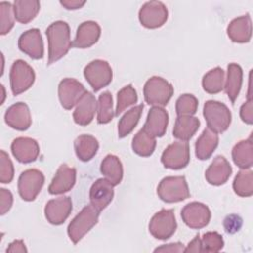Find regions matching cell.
<instances>
[{"label":"cell","instance_id":"603a6c76","mask_svg":"<svg viewBox=\"0 0 253 253\" xmlns=\"http://www.w3.org/2000/svg\"><path fill=\"white\" fill-rule=\"evenodd\" d=\"M98 103L95 96L87 91L83 97L76 104V108L73 112V120L79 126L89 125L95 116Z\"/></svg>","mask_w":253,"mask_h":253},{"label":"cell","instance_id":"ee69618b","mask_svg":"<svg viewBox=\"0 0 253 253\" xmlns=\"http://www.w3.org/2000/svg\"><path fill=\"white\" fill-rule=\"evenodd\" d=\"M242 220L238 215H229L224 219V227L227 233H234L239 230Z\"/></svg>","mask_w":253,"mask_h":253},{"label":"cell","instance_id":"8d00e7d4","mask_svg":"<svg viewBox=\"0 0 253 253\" xmlns=\"http://www.w3.org/2000/svg\"><path fill=\"white\" fill-rule=\"evenodd\" d=\"M137 102V93L132 85H126L123 87L117 95V107L115 115L119 116L123 111Z\"/></svg>","mask_w":253,"mask_h":253},{"label":"cell","instance_id":"277c9868","mask_svg":"<svg viewBox=\"0 0 253 253\" xmlns=\"http://www.w3.org/2000/svg\"><path fill=\"white\" fill-rule=\"evenodd\" d=\"M157 195L165 203H178L190 197L189 187L184 176L163 178L157 187Z\"/></svg>","mask_w":253,"mask_h":253},{"label":"cell","instance_id":"c3c4849f","mask_svg":"<svg viewBox=\"0 0 253 253\" xmlns=\"http://www.w3.org/2000/svg\"><path fill=\"white\" fill-rule=\"evenodd\" d=\"M7 252H27V248L23 240H14L9 244Z\"/></svg>","mask_w":253,"mask_h":253},{"label":"cell","instance_id":"7dc6e473","mask_svg":"<svg viewBox=\"0 0 253 253\" xmlns=\"http://www.w3.org/2000/svg\"><path fill=\"white\" fill-rule=\"evenodd\" d=\"M184 252H202V241L199 234L196 235V237L191 242H189Z\"/></svg>","mask_w":253,"mask_h":253},{"label":"cell","instance_id":"1f68e13d","mask_svg":"<svg viewBox=\"0 0 253 253\" xmlns=\"http://www.w3.org/2000/svg\"><path fill=\"white\" fill-rule=\"evenodd\" d=\"M132 150L139 156H150L156 147V139L148 133L144 128H141L132 138Z\"/></svg>","mask_w":253,"mask_h":253},{"label":"cell","instance_id":"9a60e30c","mask_svg":"<svg viewBox=\"0 0 253 253\" xmlns=\"http://www.w3.org/2000/svg\"><path fill=\"white\" fill-rule=\"evenodd\" d=\"M18 46L21 51L33 59L43 57V42L41 32L37 28L24 32L19 38Z\"/></svg>","mask_w":253,"mask_h":253},{"label":"cell","instance_id":"ab89813d","mask_svg":"<svg viewBox=\"0 0 253 253\" xmlns=\"http://www.w3.org/2000/svg\"><path fill=\"white\" fill-rule=\"evenodd\" d=\"M202 241V252H218L222 249L224 241L222 236L216 231H209L203 235Z\"/></svg>","mask_w":253,"mask_h":253},{"label":"cell","instance_id":"836d02e7","mask_svg":"<svg viewBox=\"0 0 253 253\" xmlns=\"http://www.w3.org/2000/svg\"><path fill=\"white\" fill-rule=\"evenodd\" d=\"M224 71L220 67H215L207 72L202 80L203 89L209 94L219 93L223 89Z\"/></svg>","mask_w":253,"mask_h":253},{"label":"cell","instance_id":"9c48e42d","mask_svg":"<svg viewBox=\"0 0 253 253\" xmlns=\"http://www.w3.org/2000/svg\"><path fill=\"white\" fill-rule=\"evenodd\" d=\"M44 184V176L38 169L23 171L18 179V192L20 197L27 202L34 201Z\"/></svg>","mask_w":253,"mask_h":253},{"label":"cell","instance_id":"ba28073f","mask_svg":"<svg viewBox=\"0 0 253 253\" xmlns=\"http://www.w3.org/2000/svg\"><path fill=\"white\" fill-rule=\"evenodd\" d=\"M84 77L92 89L97 92L111 83L113 71L106 60L95 59L85 66Z\"/></svg>","mask_w":253,"mask_h":253},{"label":"cell","instance_id":"bcb514c9","mask_svg":"<svg viewBox=\"0 0 253 253\" xmlns=\"http://www.w3.org/2000/svg\"><path fill=\"white\" fill-rule=\"evenodd\" d=\"M86 1L84 0H61L60 4L67 10H76L80 9L85 5Z\"/></svg>","mask_w":253,"mask_h":253},{"label":"cell","instance_id":"5b68a950","mask_svg":"<svg viewBox=\"0 0 253 253\" xmlns=\"http://www.w3.org/2000/svg\"><path fill=\"white\" fill-rule=\"evenodd\" d=\"M99 211L92 205L85 206L79 213L70 221L67 227V233L70 240L76 244L82 237L95 226L99 219Z\"/></svg>","mask_w":253,"mask_h":253},{"label":"cell","instance_id":"74e56055","mask_svg":"<svg viewBox=\"0 0 253 253\" xmlns=\"http://www.w3.org/2000/svg\"><path fill=\"white\" fill-rule=\"evenodd\" d=\"M198 99L192 94H183L176 101V113L178 116H193L198 109Z\"/></svg>","mask_w":253,"mask_h":253},{"label":"cell","instance_id":"7c38bea8","mask_svg":"<svg viewBox=\"0 0 253 253\" xmlns=\"http://www.w3.org/2000/svg\"><path fill=\"white\" fill-rule=\"evenodd\" d=\"M184 223L193 229L207 226L211 220V211L203 203L192 202L187 204L181 211Z\"/></svg>","mask_w":253,"mask_h":253},{"label":"cell","instance_id":"484cf974","mask_svg":"<svg viewBox=\"0 0 253 253\" xmlns=\"http://www.w3.org/2000/svg\"><path fill=\"white\" fill-rule=\"evenodd\" d=\"M232 160L241 169H250L253 165V141L252 136L237 142L232 148Z\"/></svg>","mask_w":253,"mask_h":253},{"label":"cell","instance_id":"44dd1931","mask_svg":"<svg viewBox=\"0 0 253 253\" xmlns=\"http://www.w3.org/2000/svg\"><path fill=\"white\" fill-rule=\"evenodd\" d=\"M232 173V168L226 158L222 155H217L205 173L206 180L213 186H220L227 182Z\"/></svg>","mask_w":253,"mask_h":253},{"label":"cell","instance_id":"3957f363","mask_svg":"<svg viewBox=\"0 0 253 253\" xmlns=\"http://www.w3.org/2000/svg\"><path fill=\"white\" fill-rule=\"evenodd\" d=\"M204 118L208 127L216 133L225 131L231 123V113L226 105L221 102L209 100L204 105Z\"/></svg>","mask_w":253,"mask_h":253},{"label":"cell","instance_id":"7402d4cb","mask_svg":"<svg viewBox=\"0 0 253 253\" xmlns=\"http://www.w3.org/2000/svg\"><path fill=\"white\" fill-rule=\"evenodd\" d=\"M169 122V116L162 107H152L146 118V122L142 128L154 137H161L165 134Z\"/></svg>","mask_w":253,"mask_h":253},{"label":"cell","instance_id":"cb8c5ba5","mask_svg":"<svg viewBox=\"0 0 253 253\" xmlns=\"http://www.w3.org/2000/svg\"><path fill=\"white\" fill-rule=\"evenodd\" d=\"M227 36L238 43L248 42L252 36V23L249 14L233 19L227 26Z\"/></svg>","mask_w":253,"mask_h":253},{"label":"cell","instance_id":"2e32d148","mask_svg":"<svg viewBox=\"0 0 253 253\" xmlns=\"http://www.w3.org/2000/svg\"><path fill=\"white\" fill-rule=\"evenodd\" d=\"M11 151L19 162L27 164L37 160L40 154V146L34 138L20 136L13 140Z\"/></svg>","mask_w":253,"mask_h":253},{"label":"cell","instance_id":"e0dca14e","mask_svg":"<svg viewBox=\"0 0 253 253\" xmlns=\"http://www.w3.org/2000/svg\"><path fill=\"white\" fill-rule=\"evenodd\" d=\"M90 203L99 211L106 209L114 198V185L105 178L97 179L90 189Z\"/></svg>","mask_w":253,"mask_h":253},{"label":"cell","instance_id":"f6af8a7d","mask_svg":"<svg viewBox=\"0 0 253 253\" xmlns=\"http://www.w3.org/2000/svg\"><path fill=\"white\" fill-rule=\"evenodd\" d=\"M185 246L181 242H173L168 244H163L156 249H154V252H184Z\"/></svg>","mask_w":253,"mask_h":253},{"label":"cell","instance_id":"4316f807","mask_svg":"<svg viewBox=\"0 0 253 253\" xmlns=\"http://www.w3.org/2000/svg\"><path fill=\"white\" fill-rule=\"evenodd\" d=\"M242 78L243 71L241 66L237 63H229L227 66V77L223 88L232 104H234L239 95L242 86Z\"/></svg>","mask_w":253,"mask_h":253},{"label":"cell","instance_id":"4dcf8cb0","mask_svg":"<svg viewBox=\"0 0 253 253\" xmlns=\"http://www.w3.org/2000/svg\"><path fill=\"white\" fill-rule=\"evenodd\" d=\"M13 8L16 20L22 24H28L38 15L41 4L38 0H16Z\"/></svg>","mask_w":253,"mask_h":253},{"label":"cell","instance_id":"d4e9b609","mask_svg":"<svg viewBox=\"0 0 253 253\" xmlns=\"http://www.w3.org/2000/svg\"><path fill=\"white\" fill-rule=\"evenodd\" d=\"M218 145V135L209 127L205 128L195 144V154L200 160L209 159Z\"/></svg>","mask_w":253,"mask_h":253},{"label":"cell","instance_id":"d590c367","mask_svg":"<svg viewBox=\"0 0 253 253\" xmlns=\"http://www.w3.org/2000/svg\"><path fill=\"white\" fill-rule=\"evenodd\" d=\"M97 108L98 124H108L113 120L115 115L113 111V97L109 91H106L99 96Z\"/></svg>","mask_w":253,"mask_h":253},{"label":"cell","instance_id":"4fadbf2b","mask_svg":"<svg viewBox=\"0 0 253 253\" xmlns=\"http://www.w3.org/2000/svg\"><path fill=\"white\" fill-rule=\"evenodd\" d=\"M86 92L83 84L74 78H64L58 85V98L66 110H71Z\"/></svg>","mask_w":253,"mask_h":253},{"label":"cell","instance_id":"f546056e","mask_svg":"<svg viewBox=\"0 0 253 253\" xmlns=\"http://www.w3.org/2000/svg\"><path fill=\"white\" fill-rule=\"evenodd\" d=\"M101 173L108 179L114 186L119 185L122 182L124 169L121 160L118 156L108 154L102 161L100 167Z\"/></svg>","mask_w":253,"mask_h":253},{"label":"cell","instance_id":"7a4b0ae2","mask_svg":"<svg viewBox=\"0 0 253 253\" xmlns=\"http://www.w3.org/2000/svg\"><path fill=\"white\" fill-rule=\"evenodd\" d=\"M174 89L166 79L159 76L150 77L144 84L143 96L148 105L164 107L172 98Z\"/></svg>","mask_w":253,"mask_h":253},{"label":"cell","instance_id":"f1b7e54d","mask_svg":"<svg viewBox=\"0 0 253 253\" xmlns=\"http://www.w3.org/2000/svg\"><path fill=\"white\" fill-rule=\"evenodd\" d=\"M74 149L78 159L87 162L96 155L99 149V142L93 135L82 134L74 140Z\"/></svg>","mask_w":253,"mask_h":253},{"label":"cell","instance_id":"d6986e66","mask_svg":"<svg viewBox=\"0 0 253 253\" xmlns=\"http://www.w3.org/2000/svg\"><path fill=\"white\" fill-rule=\"evenodd\" d=\"M76 182L75 168L68 167L62 164L57 169L50 185L48 186V193L51 195H60L70 191Z\"/></svg>","mask_w":253,"mask_h":253},{"label":"cell","instance_id":"ffe728a7","mask_svg":"<svg viewBox=\"0 0 253 253\" xmlns=\"http://www.w3.org/2000/svg\"><path fill=\"white\" fill-rule=\"evenodd\" d=\"M100 36L99 24L95 21H85L78 26L72 45L77 48H88L98 42Z\"/></svg>","mask_w":253,"mask_h":253},{"label":"cell","instance_id":"b9f144b4","mask_svg":"<svg viewBox=\"0 0 253 253\" xmlns=\"http://www.w3.org/2000/svg\"><path fill=\"white\" fill-rule=\"evenodd\" d=\"M13 205V195L12 193L4 188L0 189V212L1 214H5L8 212Z\"/></svg>","mask_w":253,"mask_h":253},{"label":"cell","instance_id":"7bdbcfd3","mask_svg":"<svg viewBox=\"0 0 253 253\" xmlns=\"http://www.w3.org/2000/svg\"><path fill=\"white\" fill-rule=\"evenodd\" d=\"M240 118L241 120L247 124H253V100L247 99V101L240 108Z\"/></svg>","mask_w":253,"mask_h":253},{"label":"cell","instance_id":"6da1fadb","mask_svg":"<svg viewBox=\"0 0 253 253\" xmlns=\"http://www.w3.org/2000/svg\"><path fill=\"white\" fill-rule=\"evenodd\" d=\"M48 42L47 65L62 58L72 46L70 41V29L66 22L55 21L45 31Z\"/></svg>","mask_w":253,"mask_h":253},{"label":"cell","instance_id":"52a82bcc","mask_svg":"<svg viewBox=\"0 0 253 253\" xmlns=\"http://www.w3.org/2000/svg\"><path fill=\"white\" fill-rule=\"evenodd\" d=\"M34 69L22 59H17L11 66L10 84L12 93L17 96L32 87L35 82Z\"/></svg>","mask_w":253,"mask_h":253},{"label":"cell","instance_id":"d6a6232c","mask_svg":"<svg viewBox=\"0 0 253 253\" xmlns=\"http://www.w3.org/2000/svg\"><path fill=\"white\" fill-rule=\"evenodd\" d=\"M143 108H144L143 104L137 105V106L131 108L130 110H128L121 118V120L118 124V133H119L120 138L126 136L133 130V128L136 126L137 123L139 122Z\"/></svg>","mask_w":253,"mask_h":253},{"label":"cell","instance_id":"60d3db41","mask_svg":"<svg viewBox=\"0 0 253 253\" xmlns=\"http://www.w3.org/2000/svg\"><path fill=\"white\" fill-rule=\"evenodd\" d=\"M14 178V166L9 155L4 151H0V182L9 184Z\"/></svg>","mask_w":253,"mask_h":253},{"label":"cell","instance_id":"30bf717a","mask_svg":"<svg viewBox=\"0 0 253 253\" xmlns=\"http://www.w3.org/2000/svg\"><path fill=\"white\" fill-rule=\"evenodd\" d=\"M190 161V147L187 141H174L169 144L161 155V162L165 168L179 170Z\"/></svg>","mask_w":253,"mask_h":253},{"label":"cell","instance_id":"ac0fdd59","mask_svg":"<svg viewBox=\"0 0 253 253\" xmlns=\"http://www.w3.org/2000/svg\"><path fill=\"white\" fill-rule=\"evenodd\" d=\"M5 123L14 129L27 130L32 125L31 112L27 104L18 102L9 107L4 116Z\"/></svg>","mask_w":253,"mask_h":253},{"label":"cell","instance_id":"f35d334b","mask_svg":"<svg viewBox=\"0 0 253 253\" xmlns=\"http://www.w3.org/2000/svg\"><path fill=\"white\" fill-rule=\"evenodd\" d=\"M14 8L10 2L2 1L0 3V34L2 36L8 34L14 27Z\"/></svg>","mask_w":253,"mask_h":253},{"label":"cell","instance_id":"5bb4252c","mask_svg":"<svg viewBox=\"0 0 253 253\" xmlns=\"http://www.w3.org/2000/svg\"><path fill=\"white\" fill-rule=\"evenodd\" d=\"M72 211L71 199L67 196L48 201L44 207V215L47 221L53 225L62 224Z\"/></svg>","mask_w":253,"mask_h":253},{"label":"cell","instance_id":"83f0119b","mask_svg":"<svg viewBox=\"0 0 253 253\" xmlns=\"http://www.w3.org/2000/svg\"><path fill=\"white\" fill-rule=\"evenodd\" d=\"M200 121L193 116H178L174 128L173 135L183 141H188L193 137L196 131L199 129Z\"/></svg>","mask_w":253,"mask_h":253},{"label":"cell","instance_id":"8992f818","mask_svg":"<svg viewBox=\"0 0 253 253\" xmlns=\"http://www.w3.org/2000/svg\"><path fill=\"white\" fill-rule=\"evenodd\" d=\"M176 228L177 222L173 210L162 209L151 217L148 224L150 234L160 240L170 238L175 233Z\"/></svg>","mask_w":253,"mask_h":253},{"label":"cell","instance_id":"8fae6325","mask_svg":"<svg viewBox=\"0 0 253 253\" xmlns=\"http://www.w3.org/2000/svg\"><path fill=\"white\" fill-rule=\"evenodd\" d=\"M138 19L143 27L157 29L166 23L168 10L160 1H149L141 6L138 12Z\"/></svg>","mask_w":253,"mask_h":253},{"label":"cell","instance_id":"e575fe53","mask_svg":"<svg viewBox=\"0 0 253 253\" xmlns=\"http://www.w3.org/2000/svg\"><path fill=\"white\" fill-rule=\"evenodd\" d=\"M232 188L239 197H251L253 195V172L249 169L240 170L233 180Z\"/></svg>","mask_w":253,"mask_h":253}]
</instances>
